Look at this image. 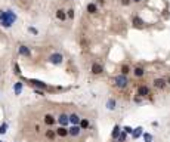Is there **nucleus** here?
<instances>
[{
	"instance_id": "obj_15",
	"label": "nucleus",
	"mask_w": 170,
	"mask_h": 142,
	"mask_svg": "<svg viewBox=\"0 0 170 142\" xmlns=\"http://www.w3.org/2000/svg\"><path fill=\"white\" fill-rule=\"evenodd\" d=\"M142 130H144L142 127H136V129H133V132H132V136H133V138H135V139H138V138H139V136H140V135L144 133V132H142Z\"/></svg>"
},
{
	"instance_id": "obj_35",
	"label": "nucleus",
	"mask_w": 170,
	"mask_h": 142,
	"mask_svg": "<svg viewBox=\"0 0 170 142\" xmlns=\"http://www.w3.org/2000/svg\"><path fill=\"white\" fill-rule=\"evenodd\" d=\"M167 83H169V84H170V77H169V80H167Z\"/></svg>"
},
{
	"instance_id": "obj_10",
	"label": "nucleus",
	"mask_w": 170,
	"mask_h": 142,
	"mask_svg": "<svg viewBox=\"0 0 170 142\" xmlns=\"http://www.w3.org/2000/svg\"><path fill=\"white\" fill-rule=\"evenodd\" d=\"M102 71H104V67H102L101 64H93V65H92V73H93V74H101Z\"/></svg>"
},
{
	"instance_id": "obj_16",
	"label": "nucleus",
	"mask_w": 170,
	"mask_h": 142,
	"mask_svg": "<svg viewBox=\"0 0 170 142\" xmlns=\"http://www.w3.org/2000/svg\"><path fill=\"white\" fill-rule=\"evenodd\" d=\"M31 83H33V84H34L36 87H40V89H43V90L47 89V86H46V84H45L43 82H40V80H31Z\"/></svg>"
},
{
	"instance_id": "obj_22",
	"label": "nucleus",
	"mask_w": 170,
	"mask_h": 142,
	"mask_svg": "<svg viewBox=\"0 0 170 142\" xmlns=\"http://www.w3.org/2000/svg\"><path fill=\"white\" fill-rule=\"evenodd\" d=\"M80 127H81V129H87V127H89V120L87 119L80 120Z\"/></svg>"
},
{
	"instance_id": "obj_31",
	"label": "nucleus",
	"mask_w": 170,
	"mask_h": 142,
	"mask_svg": "<svg viewBox=\"0 0 170 142\" xmlns=\"http://www.w3.org/2000/svg\"><path fill=\"white\" fill-rule=\"evenodd\" d=\"M15 74H21V70H19V65H18V64H15Z\"/></svg>"
},
{
	"instance_id": "obj_27",
	"label": "nucleus",
	"mask_w": 170,
	"mask_h": 142,
	"mask_svg": "<svg viewBox=\"0 0 170 142\" xmlns=\"http://www.w3.org/2000/svg\"><path fill=\"white\" fill-rule=\"evenodd\" d=\"M144 139L145 142H152V136L149 133H144Z\"/></svg>"
},
{
	"instance_id": "obj_18",
	"label": "nucleus",
	"mask_w": 170,
	"mask_h": 142,
	"mask_svg": "<svg viewBox=\"0 0 170 142\" xmlns=\"http://www.w3.org/2000/svg\"><path fill=\"white\" fill-rule=\"evenodd\" d=\"M120 133H121V129L118 126H114V129H113V133H111V136H113L114 139H118V136H120Z\"/></svg>"
},
{
	"instance_id": "obj_11",
	"label": "nucleus",
	"mask_w": 170,
	"mask_h": 142,
	"mask_svg": "<svg viewBox=\"0 0 170 142\" xmlns=\"http://www.w3.org/2000/svg\"><path fill=\"white\" fill-rule=\"evenodd\" d=\"M56 135H58V136H61V138H64V136H67V135H68V130L65 129L64 126H61V127H58V129H56Z\"/></svg>"
},
{
	"instance_id": "obj_13",
	"label": "nucleus",
	"mask_w": 170,
	"mask_h": 142,
	"mask_svg": "<svg viewBox=\"0 0 170 142\" xmlns=\"http://www.w3.org/2000/svg\"><path fill=\"white\" fill-rule=\"evenodd\" d=\"M21 90H22V83L16 82L13 84V92H15V95H21Z\"/></svg>"
},
{
	"instance_id": "obj_25",
	"label": "nucleus",
	"mask_w": 170,
	"mask_h": 142,
	"mask_svg": "<svg viewBox=\"0 0 170 142\" xmlns=\"http://www.w3.org/2000/svg\"><path fill=\"white\" fill-rule=\"evenodd\" d=\"M126 138H127V133H126V132L123 130V132L120 133V136H118V141H120V142H124V141H126Z\"/></svg>"
},
{
	"instance_id": "obj_21",
	"label": "nucleus",
	"mask_w": 170,
	"mask_h": 142,
	"mask_svg": "<svg viewBox=\"0 0 170 142\" xmlns=\"http://www.w3.org/2000/svg\"><path fill=\"white\" fill-rule=\"evenodd\" d=\"M106 108L108 110H115V101H114V99H108V102H106Z\"/></svg>"
},
{
	"instance_id": "obj_19",
	"label": "nucleus",
	"mask_w": 170,
	"mask_h": 142,
	"mask_svg": "<svg viewBox=\"0 0 170 142\" xmlns=\"http://www.w3.org/2000/svg\"><path fill=\"white\" fill-rule=\"evenodd\" d=\"M96 11H98L96 3H89V4H87V12H89V13H95Z\"/></svg>"
},
{
	"instance_id": "obj_24",
	"label": "nucleus",
	"mask_w": 170,
	"mask_h": 142,
	"mask_svg": "<svg viewBox=\"0 0 170 142\" xmlns=\"http://www.w3.org/2000/svg\"><path fill=\"white\" fill-rule=\"evenodd\" d=\"M129 73H130V68H129V65H123V67H121V74H123V75H127Z\"/></svg>"
},
{
	"instance_id": "obj_17",
	"label": "nucleus",
	"mask_w": 170,
	"mask_h": 142,
	"mask_svg": "<svg viewBox=\"0 0 170 142\" xmlns=\"http://www.w3.org/2000/svg\"><path fill=\"white\" fill-rule=\"evenodd\" d=\"M144 24H145V22L139 18V16H135V18H133V25H135V27L140 28V27H144Z\"/></svg>"
},
{
	"instance_id": "obj_4",
	"label": "nucleus",
	"mask_w": 170,
	"mask_h": 142,
	"mask_svg": "<svg viewBox=\"0 0 170 142\" xmlns=\"http://www.w3.org/2000/svg\"><path fill=\"white\" fill-rule=\"evenodd\" d=\"M138 95H139L140 98L148 96V95H149V87H148V86H145V84L139 86V87H138Z\"/></svg>"
},
{
	"instance_id": "obj_12",
	"label": "nucleus",
	"mask_w": 170,
	"mask_h": 142,
	"mask_svg": "<svg viewBox=\"0 0 170 142\" xmlns=\"http://www.w3.org/2000/svg\"><path fill=\"white\" fill-rule=\"evenodd\" d=\"M133 74H135V77H142V75L145 74V70L142 67H136L135 70H133Z\"/></svg>"
},
{
	"instance_id": "obj_20",
	"label": "nucleus",
	"mask_w": 170,
	"mask_h": 142,
	"mask_svg": "<svg viewBox=\"0 0 170 142\" xmlns=\"http://www.w3.org/2000/svg\"><path fill=\"white\" fill-rule=\"evenodd\" d=\"M56 18L61 19V21H64V19L67 18V13H65L64 11H61V9H59V11H56Z\"/></svg>"
},
{
	"instance_id": "obj_6",
	"label": "nucleus",
	"mask_w": 170,
	"mask_h": 142,
	"mask_svg": "<svg viewBox=\"0 0 170 142\" xmlns=\"http://www.w3.org/2000/svg\"><path fill=\"white\" fill-rule=\"evenodd\" d=\"M167 84V82L164 79H155L154 80V86L157 87V89H164Z\"/></svg>"
},
{
	"instance_id": "obj_28",
	"label": "nucleus",
	"mask_w": 170,
	"mask_h": 142,
	"mask_svg": "<svg viewBox=\"0 0 170 142\" xmlns=\"http://www.w3.org/2000/svg\"><path fill=\"white\" fill-rule=\"evenodd\" d=\"M67 16H68V18H74V11H72V9H68V11H67Z\"/></svg>"
},
{
	"instance_id": "obj_2",
	"label": "nucleus",
	"mask_w": 170,
	"mask_h": 142,
	"mask_svg": "<svg viewBox=\"0 0 170 142\" xmlns=\"http://www.w3.org/2000/svg\"><path fill=\"white\" fill-rule=\"evenodd\" d=\"M114 84H115L118 89H126V87H127V84H129L127 75H123V74L117 75V77L114 79Z\"/></svg>"
},
{
	"instance_id": "obj_30",
	"label": "nucleus",
	"mask_w": 170,
	"mask_h": 142,
	"mask_svg": "<svg viewBox=\"0 0 170 142\" xmlns=\"http://www.w3.org/2000/svg\"><path fill=\"white\" fill-rule=\"evenodd\" d=\"M123 130H124V132H126V133H130V135H132V132H133V129H132V127H130V126H126V127H124V129H123Z\"/></svg>"
},
{
	"instance_id": "obj_1",
	"label": "nucleus",
	"mask_w": 170,
	"mask_h": 142,
	"mask_svg": "<svg viewBox=\"0 0 170 142\" xmlns=\"http://www.w3.org/2000/svg\"><path fill=\"white\" fill-rule=\"evenodd\" d=\"M15 21H16V15L12 11H4V12L2 11L0 12V24H2V27L9 28Z\"/></svg>"
},
{
	"instance_id": "obj_26",
	"label": "nucleus",
	"mask_w": 170,
	"mask_h": 142,
	"mask_svg": "<svg viewBox=\"0 0 170 142\" xmlns=\"http://www.w3.org/2000/svg\"><path fill=\"white\" fill-rule=\"evenodd\" d=\"M6 129H8V124H6V123H3L2 126H0V135L6 133Z\"/></svg>"
},
{
	"instance_id": "obj_23",
	"label": "nucleus",
	"mask_w": 170,
	"mask_h": 142,
	"mask_svg": "<svg viewBox=\"0 0 170 142\" xmlns=\"http://www.w3.org/2000/svg\"><path fill=\"white\" fill-rule=\"evenodd\" d=\"M55 136H56V132H55V130H50V129H49V130L46 132V138L53 139V138H55Z\"/></svg>"
},
{
	"instance_id": "obj_3",
	"label": "nucleus",
	"mask_w": 170,
	"mask_h": 142,
	"mask_svg": "<svg viewBox=\"0 0 170 142\" xmlns=\"http://www.w3.org/2000/svg\"><path fill=\"white\" fill-rule=\"evenodd\" d=\"M62 61H64V56L61 55V53H52L49 56V62L53 64V65H61Z\"/></svg>"
},
{
	"instance_id": "obj_8",
	"label": "nucleus",
	"mask_w": 170,
	"mask_h": 142,
	"mask_svg": "<svg viewBox=\"0 0 170 142\" xmlns=\"http://www.w3.org/2000/svg\"><path fill=\"white\" fill-rule=\"evenodd\" d=\"M19 53H21L22 56H27V58H30V56H31L30 49L27 48V46H24V45H21V46H19Z\"/></svg>"
},
{
	"instance_id": "obj_5",
	"label": "nucleus",
	"mask_w": 170,
	"mask_h": 142,
	"mask_svg": "<svg viewBox=\"0 0 170 142\" xmlns=\"http://www.w3.org/2000/svg\"><path fill=\"white\" fill-rule=\"evenodd\" d=\"M58 121H59V124L61 126H67L68 123H70V120H68V116L67 114H64V112H62V114H59V117H58Z\"/></svg>"
},
{
	"instance_id": "obj_32",
	"label": "nucleus",
	"mask_w": 170,
	"mask_h": 142,
	"mask_svg": "<svg viewBox=\"0 0 170 142\" xmlns=\"http://www.w3.org/2000/svg\"><path fill=\"white\" fill-rule=\"evenodd\" d=\"M132 0H121V4H124V6H129Z\"/></svg>"
},
{
	"instance_id": "obj_34",
	"label": "nucleus",
	"mask_w": 170,
	"mask_h": 142,
	"mask_svg": "<svg viewBox=\"0 0 170 142\" xmlns=\"http://www.w3.org/2000/svg\"><path fill=\"white\" fill-rule=\"evenodd\" d=\"M98 3H104V0H98Z\"/></svg>"
},
{
	"instance_id": "obj_29",
	"label": "nucleus",
	"mask_w": 170,
	"mask_h": 142,
	"mask_svg": "<svg viewBox=\"0 0 170 142\" xmlns=\"http://www.w3.org/2000/svg\"><path fill=\"white\" fill-rule=\"evenodd\" d=\"M28 31H30L31 34H34V36H37V34H38L37 28H34V27H30V28H28Z\"/></svg>"
},
{
	"instance_id": "obj_7",
	"label": "nucleus",
	"mask_w": 170,
	"mask_h": 142,
	"mask_svg": "<svg viewBox=\"0 0 170 142\" xmlns=\"http://www.w3.org/2000/svg\"><path fill=\"white\" fill-rule=\"evenodd\" d=\"M68 120H70V123L72 124V126H79L80 124V117L77 116V114H71V116H68Z\"/></svg>"
},
{
	"instance_id": "obj_14",
	"label": "nucleus",
	"mask_w": 170,
	"mask_h": 142,
	"mask_svg": "<svg viewBox=\"0 0 170 142\" xmlns=\"http://www.w3.org/2000/svg\"><path fill=\"white\" fill-rule=\"evenodd\" d=\"M55 121H56V120L53 119V116H50V114H46L45 116V123L47 124V126H52Z\"/></svg>"
},
{
	"instance_id": "obj_33",
	"label": "nucleus",
	"mask_w": 170,
	"mask_h": 142,
	"mask_svg": "<svg viewBox=\"0 0 170 142\" xmlns=\"http://www.w3.org/2000/svg\"><path fill=\"white\" fill-rule=\"evenodd\" d=\"M132 2H135V3H140L142 0H132Z\"/></svg>"
},
{
	"instance_id": "obj_9",
	"label": "nucleus",
	"mask_w": 170,
	"mask_h": 142,
	"mask_svg": "<svg viewBox=\"0 0 170 142\" xmlns=\"http://www.w3.org/2000/svg\"><path fill=\"white\" fill-rule=\"evenodd\" d=\"M80 132H81V127L80 126H72L70 130H68V135H71V136H79Z\"/></svg>"
}]
</instances>
